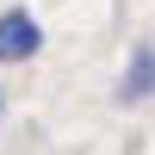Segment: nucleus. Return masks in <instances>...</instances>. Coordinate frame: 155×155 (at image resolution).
I'll use <instances>...</instances> for the list:
<instances>
[{"label":"nucleus","mask_w":155,"mask_h":155,"mask_svg":"<svg viewBox=\"0 0 155 155\" xmlns=\"http://www.w3.org/2000/svg\"><path fill=\"white\" fill-rule=\"evenodd\" d=\"M37 50H44V25L25 6H6L0 12V62H31Z\"/></svg>","instance_id":"obj_1"},{"label":"nucleus","mask_w":155,"mask_h":155,"mask_svg":"<svg viewBox=\"0 0 155 155\" xmlns=\"http://www.w3.org/2000/svg\"><path fill=\"white\" fill-rule=\"evenodd\" d=\"M155 99V44H137L130 62H124V81H118V106H143Z\"/></svg>","instance_id":"obj_2"}]
</instances>
